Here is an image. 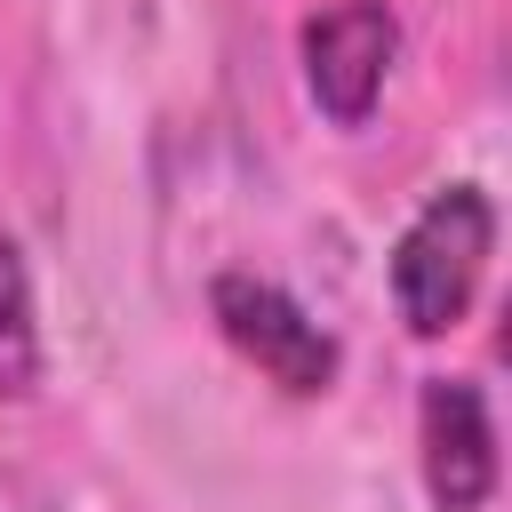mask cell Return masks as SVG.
I'll return each mask as SVG.
<instances>
[{
  "instance_id": "cell-1",
  "label": "cell",
  "mask_w": 512,
  "mask_h": 512,
  "mask_svg": "<svg viewBox=\"0 0 512 512\" xmlns=\"http://www.w3.org/2000/svg\"><path fill=\"white\" fill-rule=\"evenodd\" d=\"M488 256H496V200L480 184H440L392 240V304H400L408 336H424V344L448 336L472 312Z\"/></svg>"
},
{
  "instance_id": "cell-2",
  "label": "cell",
  "mask_w": 512,
  "mask_h": 512,
  "mask_svg": "<svg viewBox=\"0 0 512 512\" xmlns=\"http://www.w3.org/2000/svg\"><path fill=\"white\" fill-rule=\"evenodd\" d=\"M208 312H216L224 344H232L264 384H280L288 400L336 392L344 352H336V336H328L280 280H264V272H216V280H208Z\"/></svg>"
},
{
  "instance_id": "cell-3",
  "label": "cell",
  "mask_w": 512,
  "mask_h": 512,
  "mask_svg": "<svg viewBox=\"0 0 512 512\" xmlns=\"http://www.w3.org/2000/svg\"><path fill=\"white\" fill-rule=\"evenodd\" d=\"M304 88L336 128H360L384 96V72L400 56V16L384 0H336L320 16H304Z\"/></svg>"
},
{
  "instance_id": "cell-4",
  "label": "cell",
  "mask_w": 512,
  "mask_h": 512,
  "mask_svg": "<svg viewBox=\"0 0 512 512\" xmlns=\"http://www.w3.org/2000/svg\"><path fill=\"white\" fill-rule=\"evenodd\" d=\"M416 464L432 512H480L496 496V416L480 384L464 376H424L416 392Z\"/></svg>"
},
{
  "instance_id": "cell-5",
  "label": "cell",
  "mask_w": 512,
  "mask_h": 512,
  "mask_svg": "<svg viewBox=\"0 0 512 512\" xmlns=\"http://www.w3.org/2000/svg\"><path fill=\"white\" fill-rule=\"evenodd\" d=\"M40 304H32V264H24V240L0 232V400H32L40 392Z\"/></svg>"
}]
</instances>
